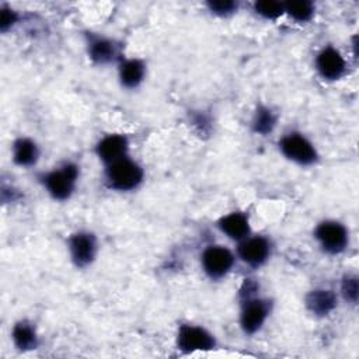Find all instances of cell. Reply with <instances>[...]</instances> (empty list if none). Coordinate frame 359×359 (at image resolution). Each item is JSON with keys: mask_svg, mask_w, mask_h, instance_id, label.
<instances>
[{"mask_svg": "<svg viewBox=\"0 0 359 359\" xmlns=\"http://www.w3.org/2000/svg\"><path fill=\"white\" fill-rule=\"evenodd\" d=\"M79 178L80 165L73 160H65L36 175V181L56 202H66L74 195Z\"/></svg>", "mask_w": 359, "mask_h": 359, "instance_id": "obj_1", "label": "cell"}, {"mask_svg": "<svg viewBox=\"0 0 359 359\" xmlns=\"http://www.w3.org/2000/svg\"><path fill=\"white\" fill-rule=\"evenodd\" d=\"M102 178L105 187L111 191L132 192L140 188V185L143 184L144 168L137 160L132 158L129 154L118 161L104 165Z\"/></svg>", "mask_w": 359, "mask_h": 359, "instance_id": "obj_2", "label": "cell"}, {"mask_svg": "<svg viewBox=\"0 0 359 359\" xmlns=\"http://www.w3.org/2000/svg\"><path fill=\"white\" fill-rule=\"evenodd\" d=\"M278 150L287 161L300 167H311L320 161L316 144L300 130L285 132L278 140Z\"/></svg>", "mask_w": 359, "mask_h": 359, "instance_id": "obj_3", "label": "cell"}, {"mask_svg": "<svg viewBox=\"0 0 359 359\" xmlns=\"http://www.w3.org/2000/svg\"><path fill=\"white\" fill-rule=\"evenodd\" d=\"M240 302L238 325L244 335L252 337L259 332L272 313V300L259 293Z\"/></svg>", "mask_w": 359, "mask_h": 359, "instance_id": "obj_4", "label": "cell"}, {"mask_svg": "<svg viewBox=\"0 0 359 359\" xmlns=\"http://www.w3.org/2000/svg\"><path fill=\"white\" fill-rule=\"evenodd\" d=\"M217 345L216 335L201 324L181 323L177 328L175 348L182 355L213 351Z\"/></svg>", "mask_w": 359, "mask_h": 359, "instance_id": "obj_5", "label": "cell"}, {"mask_svg": "<svg viewBox=\"0 0 359 359\" xmlns=\"http://www.w3.org/2000/svg\"><path fill=\"white\" fill-rule=\"evenodd\" d=\"M313 237L320 250L327 255H341L349 247V230L337 219H324L313 230Z\"/></svg>", "mask_w": 359, "mask_h": 359, "instance_id": "obj_6", "label": "cell"}, {"mask_svg": "<svg viewBox=\"0 0 359 359\" xmlns=\"http://www.w3.org/2000/svg\"><path fill=\"white\" fill-rule=\"evenodd\" d=\"M236 261V252L223 244L205 245L199 257L202 272L215 282L224 279L233 271Z\"/></svg>", "mask_w": 359, "mask_h": 359, "instance_id": "obj_7", "label": "cell"}, {"mask_svg": "<svg viewBox=\"0 0 359 359\" xmlns=\"http://www.w3.org/2000/svg\"><path fill=\"white\" fill-rule=\"evenodd\" d=\"M275 244L269 236L251 233L248 237L237 243L236 257L245 266L251 269H259L264 266L273 254Z\"/></svg>", "mask_w": 359, "mask_h": 359, "instance_id": "obj_8", "label": "cell"}, {"mask_svg": "<svg viewBox=\"0 0 359 359\" xmlns=\"http://www.w3.org/2000/svg\"><path fill=\"white\" fill-rule=\"evenodd\" d=\"M84 43L88 59L98 66L118 65V62L123 57L122 43L115 38L107 36L104 34L86 31L84 32Z\"/></svg>", "mask_w": 359, "mask_h": 359, "instance_id": "obj_9", "label": "cell"}, {"mask_svg": "<svg viewBox=\"0 0 359 359\" xmlns=\"http://www.w3.org/2000/svg\"><path fill=\"white\" fill-rule=\"evenodd\" d=\"M67 252L72 264L84 269L93 265L98 254V238L91 230H77L67 237Z\"/></svg>", "mask_w": 359, "mask_h": 359, "instance_id": "obj_10", "label": "cell"}, {"mask_svg": "<svg viewBox=\"0 0 359 359\" xmlns=\"http://www.w3.org/2000/svg\"><path fill=\"white\" fill-rule=\"evenodd\" d=\"M314 69L324 81L341 80L348 72V62L334 45H324L314 56Z\"/></svg>", "mask_w": 359, "mask_h": 359, "instance_id": "obj_11", "label": "cell"}, {"mask_svg": "<svg viewBox=\"0 0 359 359\" xmlns=\"http://www.w3.org/2000/svg\"><path fill=\"white\" fill-rule=\"evenodd\" d=\"M129 150L130 140L125 133H107L94 144V154L104 165L129 156Z\"/></svg>", "mask_w": 359, "mask_h": 359, "instance_id": "obj_12", "label": "cell"}, {"mask_svg": "<svg viewBox=\"0 0 359 359\" xmlns=\"http://www.w3.org/2000/svg\"><path fill=\"white\" fill-rule=\"evenodd\" d=\"M217 230L236 244L252 233L251 219L245 210H231L216 220Z\"/></svg>", "mask_w": 359, "mask_h": 359, "instance_id": "obj_13", "label": "cell"}, {"mask_svg": "<svg viewBox=\"0 0 359 359\" xmlns=\"http://www.w3.org/2000/svg\"><path fill=\"white\" fill-rule=\"evenodd\" d=\"M338 293L330 287H314L304 296V306L310 314L323 318L330 316L338 306Z\"/></svg>", "mask_w": 359, "mask_h": 359, "instance_id": "obj_14", "label": "cell"}, {"mask_svg": "<svg viewBox=\"0 0 359 359\" xmlns=\"http://www.w3.org/2000/svg\"><path fill=\"white\" fill-rule=\"evenodd\" d=\"M118 81L122 88H139L147 74V63L140 57H122L118 65Z\"/></svg>", "mask_w": 359, "mask_h": 359, "instance_id": "obj_15", "label": "cell"}, {"mask_svg": "<svg viewBox=\"0 0 359 359\" xmlns=\"http://www.w3.org/2000/svg\"><path fill=\"white\" fill-rule=\"evenodd\" d=\"M10 337L14 348L20 352H32L41 345V337L36 325L28 318L17 320L11 327Z\"/></svg>", "mask_w": 359, "mask_h": 359, "instance_id": "obj_16", "label": "cell"}, {"mask_svg": "<svg viewBox=\"0 0 359 359\" xmlns=\"http://www.w3.org/2000/svg\"><path fill=\"white\" fill-rule=\"evenodd\" d=\"M41 158V147L29 136H18L11 144V160L15 165L22 168L35 167Z\"/></svg>", "mask_w": 359, "mask_h": 359, "instance_id": "obj_17", "label": "cell"}, {"mask_svg": "<svg viewBox=\"0 0 359 359\" xmlns=\"http://www.w3.org/2000/svg\"><path fill=\"white\" fill-rule=\"evenodd\" d=\"M278 125V114L266 104H258L252 112L250 128L254 135L268 136Z\"/></svg>", "mask_w": 359, "mask_h": 359, "instance_id": "obj_18", "label": "cell"}, {"mask_svg": "<svg viewBox=\"0 0 359 359\" xmlns=\"http://www.w3.org/2000/svg\"><path fill=\"white\" fill-rule=\"evenodd\" d=\"M285 14L297 24H306L313 20L316 14V4L310 0H290L283 1Z\"/></svg>", "mask_w": 359, "mask_h": 359, "instance_id": "obj_19", "label": "cell"}, {"mask_svg": "<svg viewBox=\"0 0 359 359\" xmlns=\"http://www.w3.org/2000/svg\"><path fill=\"white\" fill-rule=\"evenodd\" d=\"M339 296L349 304H356L359 297V278L356 273L346 272L342 275L339 282Z\"/></svg>", "mask_w": 359, "mask_h": 359, "instance_id": "obj_20", "label": "cell"}, {"mask_svg": "<svg viewBox=\"0 0 359 359\" xmlns=\"http://www.w3.org/2000/svg\"><path fill=\"white\" fill-rule=\"evenodd\" d=\"M252 10L258 17L268 20V21L278 20L279 17H282L285 14L283 1H275V0L255 1L252 4Z\"/></svg>", "mask_w": 359, "mask_h": 359, "instance_id": "obj_21", "label": "cell"}, {"mask_svg": "<svg viewBox=\"0 0 359 359\" xmlns=\"http://www.w3.org/2000/svg\"><path fill=\"white\" fill-rule=\"evenodd\" d=\"M206 7L210 11V14L226 18L238 11L240 3L234 0H210V1H206Z\"/></svg>", "mask_w": 359, "mask_h": 359, "instance_id": "obj_22", "label": "cell"}, {"mask_svg": "<svg viewBox=\"0 0 359 359\" xmlns=\"http://www.w3.org/2000/svg\"><path fill=\"white\" fill-rule=\"evenodd\" d=\"M21 20V14L10 6L3 4L0 8V31L3 34L13 29Z\"/></svg>", "mask_w": 359, "mask_h": 359, "instance_id": "obj_23", "label": "cell"}]
</instances>
